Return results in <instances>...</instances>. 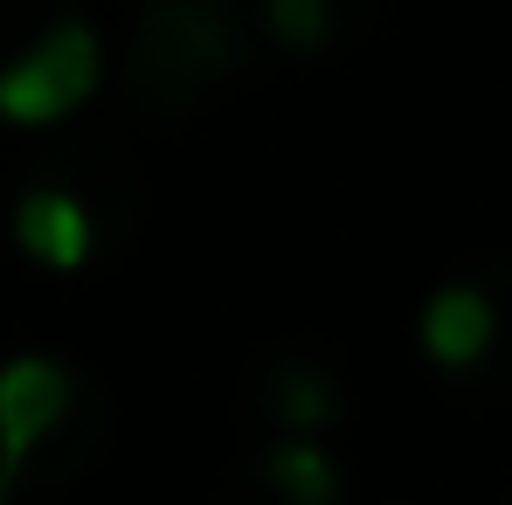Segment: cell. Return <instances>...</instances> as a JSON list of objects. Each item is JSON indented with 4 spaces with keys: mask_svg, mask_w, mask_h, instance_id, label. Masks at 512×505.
I'll return each mask as SVG.
<instances>
[{
    "mask_svg": "<svg viewBox=\"0 0 512 505\" xmlns=\"http://www.w3.org/2000/svg\"><path fill=\"white\" fill-rule=\"evenodd\" d=\"M284 422H326L333 416V395H326V381H312V374H284V388H277V402H270Z\"/></svg>",
    "mask_w": 512,
    "mask_h": 505,
    "instance_id": "obj_6",
    "label": "cell"
},
{
    "mask_svg": "<svg viewBox=\"0 0 512 505\" xmlns=\"http://www.w3.org/2000/svg\"><path fill=\"white\" fill-rule=\"evenodd\" d=\"M97 35L84 21H56L28 56H14L0 70V118L7 125H56L63 111H77L90 90H97Z\"/></svg>",
    "mask_w": 512,
    "mask_h": 505,
    "instance_id": "obj_1",
    "label": "cell"
},
{
    "mask_svg": "<svg viewBox=\"0 0 512 505\" xmlns=\"http://www.w3.org/2000/svg\"><path fill=\"white\" fill-rule=\"evenodd\" d=\"M70 409V374L42 353H21L0 367V505H14L21 464L35 457V443L63 422Z\"/></svg>",
    "mask_w": 512,
    "mask_h": 505,
    "instance_id": "obj_2",
    "label": "cell"
},
{
    "mask_svg": "<svg viewBox=\"0 0 512 505\" xmlns=\"http://www.w3.org/2000/svg\"><path fill=\"white\" fill-rule=\"evenodd\" d=\"M492 346V305L471 284H443L423 305V353L436 367H471Z\"/></svg>",
    "mask_w": 512,
    "mask_h": 505,
    "instance_id": "obj_3",
    "label": "cell"
},
{
    "mask_svg": "<svg viewBox=\"0 0 512 505\" xmlns=\"http://www.w3.org/2000/svg\"><path fill=\"white\" fill-rule=\"evenodd\" d=\"M14 236H21V250L35 256V263L77 270V263L90 256V215L70 201V194L42 187V194H28V201L14 208Z\"/></svg>",
    "mask_w": 512,
    "mask_h": 505,
    "instance_id": "obj_4",
    "label": "cell"
},
{
    "mask_svg": "<svg viewBox=\"0 0 512 505\" xmlns=\"http://www.w3.org/2000/svg\"><path fill=\"white\" fill-rule=\"evenodd\" d=\"M263 14H270V28H277L284 42H298V49H312V42L326 35V0H263Z\"/></svg>",
    "mask_w": 512,
    "mask_h": 505,
    "instance_id": "obj_7",
    "label": "cell"
},
{
    "mask_svg": "<svg viewBox=\"0 0 512 505\" xmlns=\"http://www.w3.org/2000/svg\"><path fill=\"white\" fill-rule=\"evenodd\" d=\"M263 471H270V485H277V492H291L298 505H326L333 492H340L333 457H326L319 443H277V450L263 457Z\"/></svg>",
    "mask_w": 512,
    "mask_h": 505,
    "instance_id": "obj_5",
    "label": "cell"
}]
</instances>
